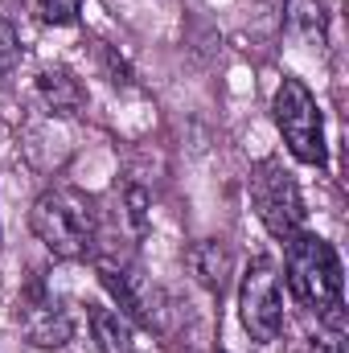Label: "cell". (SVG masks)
<instances>
[{"label":"cell","instance_id":"6da1fadb","mask_svg":"<svg viewBox=\"0 0 349 353\" xmlns=\"http://www.w3.org/2000/svg\"><path fill=\"white\" fill-rule=\"evenodd\" d=\"M283 283L300 308L317 316V325H346V271L329 239L300 230L283 243Z\"/></svg>","mask_w":349,"mask_h":353},{"label":"cell","instance_id":"7a4b0ae2","mask_svg":"<svg viewBox=\"0 0 349 353\" xmlns=\"http://www.w3.org/2000/svg\"><path fill=\"white\" fill-rule=\"evenodd\" d=\"M29 226L37 234V243L62 259V263H79L87 259L99 243V210L94 197H87L74 185H54L46 193H37L33 210H29Z\"/></svg>","mask_w":349,"mask_h":353},{"label":"cell","instance_id":"3957f363","mask_svg":"<svg viewBox=\"0 0 349 353\" xmlns=\"http://www.w3.org/2000/svg\"><path fill=\"white\" fill-rule=\"evenodd\" d=\"M271 115H275V128L283 136V148L300 165H312V169L329 165L325 115H321V103H317V94L308 90L304 79H296V74L279 79V87L271 94Z\"/></svg>","mask_w":349,"mask_h":353},{"label":"cell","instance_id":"277c9868","mask_svg":"<svg viewBox=\"0 0 349 353\" xmlns=\"http://www.w3.org/2000/svg\"><path fill=\"white\" fill-rule=\"evenodd\" d=\"M247 193H251V205L259 214L263 230L275 239V243H292L300 230H304V193L296 185L292 169H283L279 157H263L251 165V176H247Z\"/></svg>","mask_w":349,"mask_h":353},{"label":"cell","instance_id":"5b68a950","mask_svg":"<svg viewBox=\"0 0 349 353\" xmlns=\"http://www.w3.org/2000/svg\"><path fill=\"white\" fill-rule=\"evenodd\" d=\"M239 321L255 345H271L283 333V275L271 255H255L239 279Z\"/></svg>","mask_w":349,"mask_h":353},{"label":"cell","instance_id":"8992f818","mask_svg":"<svg viewBox=\"0 0 349 353\" xmlns=\"http://www.w3.org/2000/svg\"><path fill=\"white\" fill-rule=\"evenodd\" d=\"M17 325H21V333H25L37 350H62V345L74 341V312H70V304H66L41 275H33V279L21 288Z\"/></svg>","mask_w":349,"mask_h":353},{"label":"cell","instance_id":"52a82bcc","mask_svg":"<svg viewBox=\"0 0 349 353\" xmlns=\"http://www.w3.org/2000/svg\"><path fill=\"white\" fill-rule=\"evenodd\" d=\"M94 275L103 283V292L115 300V308L144 329H161V296L152 288V279L128 259H94Z\"/></svg>","mask_w":349,"mask_h":353},{"label":"cell","instance_id":"ba28073f","mask_svg":"<svg viewBox=\"0 0 349 353\" xmlns=\"http://www.w3.org/2000/svg\"><path fill=\"white\" fill-rule=\"evenodd\" d=\"M37 99H41L46 111L58 115V119H74V115H83L87 103H90L83 79H79L74 70H66V66H46V70L37 74Z\"/></svg>","mask_w":349,"mask_h":353},{"label":"cell","instance_id":"9c48e42d","mask_svg":"<svg viewBox=\"0 0 349 353\" xmlns=\"http://www.w3.org/2000/svg\"><path fill=\"white\" fill-rule=\"evenodd\" d=\"M189 271L210 296H222L230 283V271H235V255L222 239H201L189 247Z\"/></svg>","mask_w":349,"mask_h":353},{"label":"cell","instance_id":"30bf717a","mask_svg":"<svg viewBox=\"0 0 349 353\" xmlns=\"http://www.w3.org/2000/svg\"><path fill=\"white\" fill-rule=\"evenodd\" d=\"M87 329L99 353H132L136 350V329L119 308L107 304H87Z\"/></svg>","mask_w":349,"mask_h":353},{"label":"cell","instance_id":"8fae6325","mask_svg":"<svg viewBox=\"0 0 349 353\" xmlns=\"http://www.w3.org/2000/svg\"><path fill=\"white\" fill-rule=\"evenodd\" d=\"M37 17L54 29H66V25H79V12H83V0H33Z\"/></svg>","mask_w":349,"mask_h":353},{"label":"cell","instance_id":"7c38bea8","mask_svg":"<svg viewBox=\"0 0 349 353\" xmlns=\"http://www.w3.org/2000/svg\"><path fill=\"white\" fill-rule=\"evenodd\" d=\"M128 218L136 222V230H144V226H148V193H144L140 185H132V189H128Z\"/></svg>","mask_w":349,"mask_h":353},{"label":"cell","instance_id":"4fadbf2b","mask_svg":"<svg viewBox=\"0 0 349 353\" xmlns=\"http://www.w3.org/2000/svg\"><path fill=\"white\" fill-rule=\"evenodd\" d=\"M12 58H17V33H12V25L0 17V83H4V70L12 66Z\"/></svg>","mask_w":349,"mask_h":353},{"label":"cell","instance_id":"5bb4252c","mask_svg":"<svg viewBox=\"0 0 349 353\" xmlns=\"http://www.w3.org/2000/svg\"><path fill=\"white\" fill-rule=\"evenodd\" d=\"M321 341H317V353H346V325H321Z\"/></svg>","mask_w":349,"mask_h":353},{"label":"cell","instance_id":"9a60e30c","mask_svg":"<svg viewBox=\"0 0 349 353\" xmlns=\"http://www.w3.org/2000/svg\"><path fill=\"white\" fill-rule=\"evenodd\" d=\"M218 353H230V350H218Z\"/></svg>","mask_w":349,"mask_h":353}]
</instances>
